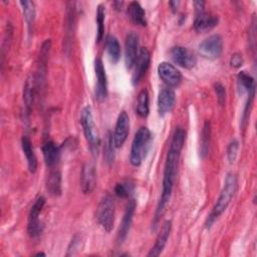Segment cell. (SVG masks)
<instances>
[{
	"label": "cell",
	"instance_id": "f546056e",
	"mask_svg": "<svg viewBox=\"0 0 257 257\" xmlns=\"http://www.w3.org/2000/svg\"><path fill=\"white\" fill-rule=\"evenodd\" d=\"M96 37L95 41L99 43L104 35V19H105V7L99 4L96 8Z\"/></svg>",
	"mask_w": 257,
	"mask_h": 257
},
{
	"label": "cell",
	"instance_id": "ba28073f",
	"mask_svg": "<svg viewBox=\"0 0 257 257\" xmlns=\"http://www.w3.org/2000/svg\"><path fill=\"white\" fill-rule=\"evenodd\" d=\"M128 133H130V117L126 111L122 110L119 112L117 116L114 132L112 135V142H113L114 148L118 149L122 147V145L127 139Z\"/></svg>",
	"mask_w": 257,
	"mask_h": 257
},
{
	"label": "cell",
	"instance_id": "d590c367",
	"mask_svg": "<svg viewBox=\"0 0 257 257\" xmlns=\"http://www.w3.org/2000/svg\"><path fill=\"white\" fill-rule=\"evenodd\" d=\"M80 241H81V238L80 236L78 235H75L70 243H69V246L67 248V253H66V256H70V255H73L75 253L76 250H78V248L80 247Z\"/></svg>",
	"mask_w": 257,
	"mask_h": 257
},
{
	"label": "cell",
	"instance_id": "2e32d148",
	"mask_svg": "<svg viewBox=\"0 0 257 257\" xmlns=\"http://www.w3.org/2000/svg\"><path fill=\"white\" fill-rule=\"evenodd\" d=\"M176 103V94L170 87H166L160 90L158 95V110L160 115H165L172 111Z\"/></svg>",
	"mask_w": 257,
	"mask_h": 257
},
{
	"label": "cell",
	"instance_id": "1f68e13d",
	"mask_svg": "<svg viewBox=\"0 0 257 257\" xmlns=\"http://www.w3.org/2000/svg\"><path fill=\"white\" fill-rule=\"evenodd\" d=\"M33 93H34L33 82L30 79H27L24 84V89H23V101H24V106H25V110L27 113L30 112L31 107H32Z\"/></svg>",
	"mask_w": 257,
	"mask_h": 257
},
{
	"label": "cell",
	"instance_id": "83f0119b",
	"mask_svg": "<svg viewBox=\"0 0 257 257\" xmlns=\"http://www.w3.org/2000/svg\"><path fill=\"white\" fill-rule=\"evenodd\" d=\"M20 5L22 7L23 11V16L26 21L27 27H28V32L31 34L34 20H35V6L32 1H20Z\"/></svg>",
	"mask_w": 257,
	"mask_h": 257
},
{
	"label": "cell",
	"instance_id": "44dd1931",
	"mask_svg": "<svg viewBox=\"0 0 257 257\" xmlns=\"http://www.w3.org/2000/svg\"><path fill=\"white\" fill-rule=\"evenodd\" d=\"M21 148L26 158L28 170L30 173H35L37 170V159L34 154L32 143L27 136H23L21 139Z\"/></svg>",
	"mask_w": 257,
	"mask_h": 257
},
{
	"label": "cell",
	"instance_id": "7c38bea8",
	"mask_svg": "<svg viewBox=\"0 0 257 257\" xmlns=\"http://www.w3.org/2000/svg\"><path fill=\"white\" fill-rule=\"evenodd\" d=\"M150 62H151L150 51L146 47L141 48L139 55L137 57V60L135 62V65H134L135 69H134L133 76H132V82L134 85H137L141 81V79L144 77V75L146 74V72L149 69Z\"/></svg>",
	"mask_w": 257,
	"mask_h": 257
},
{
	"label": "cell",
	"instance_id": "4dcf8cb0",
	"mask_svg": "<svg viewBox=\"0 0 257 257\" xmlns=\"http://www.w3.org/2000/svg\"><path fill=\"white\" fill-rule=\"evenodd\" d=\"M134 190H135V184L130 180H125L120 183H117L114 187L115 195L121 199L128 198L133 194Z\"/></svg>",
	"mask_w": 257,
	"mask_h": 257
},
{
	"label": "cell",
	"instance_id": "9a60e30c",
	"mask_svg": "<svg viewBox=\"0 0 257 257\" xmlns=\"http://www.w3.org/2000/svg\"><path fill=\"white\" fill-rule=\"evenodd\" d=\"M136 208H137V202L133 199L128 202V204L126 206L125 212L122 217L121 224L119 226V230H118V234H117V242L119 245H121L123 243V241L125 240V238L128 234V231H130L132 223H133L134 215L136 212Z\"/></svg>",
	"mask_w": 257,
	"mask_h": 257
},
{
	"label": "cell",
	"instance_id": "8992f818",
	"mask_svg": "<svg viewBox=\"0 0 257 257\" xmlns=\"http://www.w3.org/2000/svg\"><path fill=\"white\" fill-rule=\"evenodd\" d=\"M45 205V198L43 196L38 197L34 204L32 205L29 215H28V223H27V232L31 238L38 237L43 229V225L39 219L40 213Z\"/></svg>",
	"mask_w": 257,
	"mask_h": 257
},
{
	"label": "cell",
	"instance_id": "ac0fdd59",
	"mask_svg": "<svg viewBox=\"0 0 257 257\" xmlns=\"http://www.w3.org/2000/svg\"><path fill=\"white\" fill-rule=\"evenodd\" d=\"M50 47H51V41H50V39H46L42 43L41 48H40L38 72H37V77H36V83L39 87H41L42 83L45 81L46 70H47V61H48Z\"/></svg>",
	"mask_w": 257,
	"mask_h": 257
},
{
	"label": "cell",
	"instance_id": "277c9868",
	"mask_svg": "<svg viewBox=\"0 0 257 257\" xmlns=\"http://www.w3.org/2000/svg\"><path fill=\"white\" fill-rule=\"evenodd\" d=\"M236 190H237V178L234 174L229 173L225 178L224 186L221 190V193L217 202L215 203L213 212L211 213V215L214 218H218L227 209L232 198L236 193Z\"/></svg>",
	"mask_w": 257,
	"mask_h": 257
},
{
	"label": "cell",
	"instance_id": "d6986e66",
	"mask_svg": "<svg viewBox=\"0 0 257 257\" xmlns=\"http://www.w3.org/2000/svg\"><path fill=\"white\" fill-rule=\"evenodd\" d=\"M219 18L217 15L204 11L197 14L194 21V28L197 32H207L217 26Z\"/></svg>",
	"mask_w": 257,
	"mask_h": 257
},
{
	"label": "cell",
	"instance_id": "7a4b0ae2",
	"mask_svg": "<svg viewBox=\"0 0 257 257\" xmlns=\"http://www.w3.org/2000/svg\"><path fill=\"white\" fill-rule=\"evenodd\" d=\"M151 140L152 134L147 126H141L136 133L132 143L130 155V162L134 167L141 166L148 153Z\"/></svg>",
	"mask_w": 257,
	"mask_h": 257
},
{
	"label": "cell",
	"instance_id": "d6a6232c",
	"mask_svg": "<svg viewBox=\"0 0 257 257\" xmlns=\"http://www.w3.org/2000/svg\"><path fill=\"white\" fill-rule=\"evenodd\" d=\"M103 152H104L103 156H104V160H105L106 164L111 165L114 161V145L112 142V134H110V133L107 134Z\"/></svg>",
	"mask_w": 257,
	"mask_h": 257
},
{
	"label": "cell",
	"instance_id": "f35d334b",
	"mask_svg": "<svg viewBox=\"0 0 257 257\" xmlns=\"http://www.w3.org/2000/svg\"><path fill=\"white\" fill-rule=\"evenodd\" d=\"M179 4H180L179 1H170V2H169V5H170V7H171V9H172L173 12H175V11L178 9Z\"/></svg>",
	"mask_w": 257,
	"mask_h": 257
},
{
	"label": "cell",
	"instance_id": "484cf974",
	"mask_svg": "<svg viewBox=\"0 0 257 257\" xmlns=\"http://www.w3.org/2000/svg\"><path fill=\"white\" fill-rule=\"evenodd\" d=\"M105 46L110 61L112 63H116L120 58V45L117 38L113 35H108Z\"/></svg>",
	"mask_w": 257,
	"mask_h": 257
},
{
	"label": "cell",
	"instance_id": "603a6c76",
	"mask_svg": "<svg viewBox=\"0 0 257 257\" xmlns=\"http://www.w3.org/2000/svg\"><path fill=\"white\" fill-rule=\"evenodd\" d=\"M66 32H65V48L69 49L71 39H72V34L74 30V23H75V7L74 3L69 2L67 4V9H66Z\"/></svg>",
	"mask_w": 257,
	"mask_h": 257
},
{
	"label": "cell",
	"instance_id": "4fadbf2b",
	"mask_svg": "<svg viewBox=\"0 0 257 257\" xmlns=\"http://www.w3.org/2000/svg\"><path fill=\"white\" fill-rule=\"evenodd\" d=\"M139 36L135 32L127 33L124 43V62L127 69H132L139 55Z\"/></svg>",
	"mask_w": 257,
	"mask_h": 257
},
{
	"label": "cell",
	"instance_id": "ab89813d",
	"mask_svg": "<svg viewBox=\"0 0 257 257\" xmlns=\"http://www.w3.org/2000/svg\"><path fill=\"white\" fill-rule=\"evenodd\" d=\"M122 4H123V2H121V1H114L113 2V6L115 7V9H119V8H121V6H122Z\"/></svg>",
	"mask_w": 257,
	"mask_h": 257
},
{
	"label": "cell",
	"instance_id": "836d02e7",
	"mask_svg": "<svg viewBox=\"0 0 257 257\" xmlns=\"http://www.w3.org/2000/svg\"><path fill=\"white\" fill-rule=\"evenodd\" d=\"M238 150H239V142L237 140H233L227 148V159L230 164H233L236 161Z\"/></svg>",
	"mask_w": 257,
	"mask_h": 257
},
{
	"label": "cell",
	"instance_id": "7402d4cb",
	"mask_svg": "<svg viewBox=\"0 0 257 257\" xmlns=\"http://www.w3.org/2000/svg\"><path fill=\"white\" fill-rule=\"evenodd\" d=\"M127 15L131 21L139 26H146L147 25V18L146 12L142 5L138 1H133L128 4L127 7Z\"/></svg>",
	"mask_w": 257,
	"mask_h": 257
},
{
	"label": "cell",
	"instance_id": "f1b7e54d",
	"mask_svg": "<svg viewBox=\"0 0 257 257\" xmlns=\"http://www.w3.org/2000/svg\"><path fill=\"white\" fill-rule=\"evenodd\" d=\"M211 141V123L210 121H205L202 133H201V142H200V155L202 158H205L209 152Z\"/></svg>",
	"mask_w": 257,
	"mask_h": 257
},
{
	"label": "cell",
	"instance_id": "60d3db41",
	"mask_svg": "<svg viewBox=\"0 0 257 257\" xmlns=\"http://www.w3.org/2000/svg\"><path fill=\"white\" fill-rule=\"evenodd\" d=\"M39 255H44V256H45V254H44V253H42V252H39V253H37V254H36V256H39Z\"/></svg>",
	"mask_w": 257,
	"mask_h": 257
},
{
	"label": "cell",
	"instance_id": "ffe728a7",
	"mask_svg": "<svg viewBox=\"0 0 257 257\" xmlns=\"http://www.w3.org/2000/svg\"><path fill=\"white\" fill-rule=\"evenodd\" d=\"M42 153L46 166L49 168L55 167L60 158V148L54 142L46 140L42 145Z\"/></svg>",
	"mask_w": 257,
	"mask_h": 257
},
{
	"label": "cell",
	"instance_id": "8d00e7d4",
	"mask_svg": "<svg viewBox=\"0 0 257 257\" xmlns=\"http://www.w3.org/2000/svg\"><path fill=\"white\" fill-rule=\"evenodd\" d=\"M243 62H244V60H243L242 54H240V53L232 54V56L230 58V65L232 67L239 68V67H241L243 65Z\"/></svg>",
	"mask_w": 257,
	"mask_h": 257
},
{
	"label": "cell",
	"instance_id": "5bb4252c",
	"mask_svg": "<svg viewBox=\"0 0 257 257\" xmlns=\"http://www.w3.org/2000/svg\"><path fill=\"white\" fill-rule=\"evenodd\" d=\"M96 185V171L92 163H85L80 173V188L83 194H90Z\"/></svg>",
	"mask_w": 257,
	"mask_h": 257
},
{
	"label": "cell",
	"instance_id": "e0dca14e",
	"mask_svg": "<svg viewBox=\"0 0 257 257\" xmlns=\"http://www.w3.org/2000/svg\"><path fill=\"white\" fill-rule=\"evenodd\" d=\"M171 230H172V221L168 220L163 224V226L156 238L155 245L153 246L151 251L148 253V257H156V256H159L163 252V250L167 244V241L169 239Z\"/></svg>",
	"mask_w": 257,
	"mask_h": 257
},
{
	"label": "cell",
	"instance_id": "5b68a950",
	"mask_svg": "<svg viewBox=\"0 0 257 257\" xmlns=\"http://www.w3.org/2000/svg\"><path fill=\"white\" fill-rule=\"evenodd\" d=\"M114 214H115L114 201L110 195L106 194L99 201L95 211V219L97 223L106 232H110L113 228Z\"/></svg>",
	"mask_w": 257,
	"mask_h": 257
},
{
	"label": "cell",
	"instance_id": "4316f807",
	"mask_svg": "<svg viewBox=\"0 0 257 257\" xmlns=\"http://www.w3.org/2000/svg\"><path fill=\"white\" fill-rule=\"evenodd\" d=\"M150 112V97L147 89H142L138 94L137 100V113L145 118Z\"/></svg>",
	"mask_w": 257,
	"mask_h": 257
},
{
	"label": "cell",
	"instance_id": "52a82bcc",
	"mask_svg": "<svg viewBox=\"0 0 257 257\" xmlns=\"http://www.w3.org/2000/svg\"><path fill=\"white\" fill-rule=\"evenodd\" d=\"M199 53L207 59H216L223 51V39L219 34H214L203 40L198 46Z\"/></svg>",
	"mask_w": 257,
	"mask_h": 257
},
{
	"label": "cell",
	"instance_id": "74e56055",
	"mask_svg": "<svg viewBox=\"0 0 257 257\" xmlns=\"http://www.w3.org/2000/svg\"><path fill=\"white\" fill-rule=\"evenodd\" d=\"M194 6H195V10H196L197 14L205 11V2L204 1H195Z\"/></svg>",
	"mask_w": 257,
	"mask_h": 257
},
{
	"label": "cell",
	"instance_id": "cb8c5ba5",
	"mask_svg": "<svg viewBox=\"0 0 257 257\" xmlns=\"http://www.w3.org/2000/svg\"><path fill=\"white\" fill-rule=\"evenodd\" d=\"M47 192L54 197L60 196L61 194V174L59 171H51L46 180Z\"/></svg>",
	"mask_w": 257,
	"mask_h": 257
},
{
	"label": "cell",
	"instance_id": "e575fe53",
	"mask_svg": "<svg viewBox=\"0 0 257 257\" xmlns=\"http://www.w3.org/2000/svg\"><path fill=\"white\" fill-rule=\"evenodd\" d=\"M214 90L216 92L217 95V100L219 102V104L223 105L225 103L226 100V90L223 84H221L220 82H217L214 84Z\"/></svg>",
	"mask_w": 257,
	"mask_h": 257
},
{
	"label": "cell",
	"instance_id": "8fae6325",
	"mask_svg": "<svg viewBox=\"0 0 257 257\" xmlns=\"http://www.w3.org/2000/svg\"><path fill=\"white\" fill-rule=\"evenodd\" d=\"M158 74L160 78L168 85V87H176L182 81L181 72L169 62H161L158 66Z\"/></svg>",
	"mask_w": 257,
	"mask_h": 257
},
{
	"label": "cell",
	"instance_id": "3957f363",
	"mask_svg": "<svg viewBox=\"0 0 257 257\" xmlns=\"http://www.w3.org/2000/svg\"><path fill=\"white\" fill-rule=\"evenodd\" d=\"M80 123L82 126L85 140L89 146L90 152L95 157L98 155V152H99L100 139L93 120L90 106L86 105L82 108L80 112Z\"/></svg>",
	"mask_w": 257,
	"mask_h": 257
},
{
	"label": "cell",
	"instance_id": "30bf717a",
	"mask_svg": "<svg viewBox=\"0 0 257 257\" xmlns=\"http://www.w3.org/2000/svg\"><path fill=\"white\" fill-rule=\"evenodd\" d=\"M170 54L173 61L183 68L191 69L197 64L196 55L186 47L175 46L171 49Z\"/></svg>",
	"mask_w": 257,
	"mask_h": 257
},
{
	"label": "cell",
	"instance_id": "9c48e42d",
	"mask_svg": "<svg viewBox=\"0 0 257 257\" xmlns=\"http://www.w3.org/2000/svg\"><path fill=\"white\" fill-rule=\"evenodd\" d=\"M94 72L96 77L95 83V98L101 102L107 96V78L103 62L100 58L94 59Z\"/></svg>",
	"mask_w": 257,
	"mask_h": 257
},
{
	"label": "cell",
	"instance_id": "6da1fadb",
	"mask_svg": "<svg viewBox=\"0 0 257 257\" xmlns=\"http://www.w3.org/2000/svg\"><path fill=\"white\" fill-rule=\"evenodd\" d=\"M185 140H186L185 130L181 126L176 127L174 131V134L172 136L170 149L168 151L167 158H166L164 176H163V184H162L163 185L162 186V194H161V198H160V201L158 203V206H157V209L155 212L153 230L156 229L160 219L162 218V216L166 210V206L171 199L175 181H176V177H177L180 155H181L182 149L184 147Z\"/></svg>",
	"mask_w": 257,
	"mask_h": 257
},
{
	"label": "cell",
	"instance_id": "d4e9b609",
	"mask_svg": "<svg viewBox=\"0 0 257 257\" xmlns=\"http://www.w3.org/2000/svg\"><path fill=\"white\" fill-rule=\"evenodd\" d=\"M237 81H238V88L241 94H249L253 91H255V81L254 78L248 74L245 71L239 72L237 75Z\"/></svg>",
	"mask_w": 257,
	"mask_h": 257
}]
</instances>
